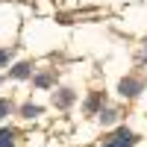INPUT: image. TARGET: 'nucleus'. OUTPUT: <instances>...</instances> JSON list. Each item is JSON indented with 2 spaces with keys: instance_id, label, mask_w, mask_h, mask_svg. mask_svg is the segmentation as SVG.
I'll use <instances>...</instances> for the list:
<instances>
[{
  "instance_id": "8",
  "label": "nucleus",
  "mask_w": 147,
  "mask_h": 147,
  "mask_svg": "<svg viewBox=\"0 0 147 147\" xmlns=\"http://www.w3.org/2000/svg\"><path fill=\"white\" fill-rule=\"evenodd\" d=\"M6 59H9V56H6V50H0V65H6Z\"/></svg>"
},
{
  "instance_id": "3",
  "label": "nucleus",
  "mask_w": 147,
  "mask_h": 147,
  "mask_svg": "<svg viewBox=\"0 0 147 147\" xmlns=\"http://www.w3.org/2000/svg\"><path fill=\"white\" fill-rule=\"evenodd\" d=\"M0 147H12V129H0Z\"/></svg>"
},
{
  "instance_id": "4",
  "label": "nucleus",
  "mask_w": 147,
  "mask_h": 147,
  "mask_svg": "<svg viewBox=\"0 0 147 147\" xmlns=\"http://www.w3.org/2000/svg\"><path fill=\"white\" fill-rule=\"evenodd\" d=\"M12 74H15L18 80H24V77H30V65H15V71H12Z\"/></svg>"
},
{
  "instance_id": "1",
  "label": "nucleus",
  "mask_w": 147,
  "mask_h": 147,
  "mask_svg": "<svg viewBox=\"0 0 147 147\" xmlns=\"http://www.w3.org/2000/svg\"><path fill=\"white\" fill-rule=\"evenodd\" d=\"M103 147H132V132H127V129H118L112 138H109Z\"/></svg>"
},
{
  "instance_id": "5",
  "label": "nucleus",
  "mask_w": 147,
  "mask_h": 147,
  "mask_svg": "<svg viewBox=\"0 0 147 147\" xmlns=\"http://www.w3.org/2000/svg\"><path fill=\"white\" fill-rule=\"evenodd\" d=\"M71 100H74V94H62V97H59V94H56V106H59V103H62V106H68Z\"/></svg>"
},
{
  "instance_id": "7",
  "label": "nucleus",
  "mask_w": 147,
  "mask_h": 147,
  "mask_svg": "<svg viewBox=\"0 0 147 147\" xmlns=\"http://www.w3.org/2000/svg\"><path fill=\"white\" fill-rule=\"evenodd\" d=\"M9 109H12V106H9V100H0V118H3V115L9 112Z\"/></svg>"
},
{
  "instance_id": "2",
  "label": "nucleus",
  "mask_w": 147,
  "mask_h": 147,
  "mask_svg": "<svg viewBox=\"0 0 147 147\" xmlns=\"http://www.w3.org/2000/svg\"><path fill=\"white\" fill-rule=\"evenodd\" d=\"M136 88H141V80H124L121 82V91L124 94H138Z\"/></svg>"
},
{
  "instance_id": "6",
  "label": "nucleus",
  "mask_w": 147,
  "mask_h": 147,
  "mask_svg": "<svg viewBox=\"0 0 147 147\" xmlns=\"http://www.w3.org/2000/svg\"><path fill=\"white\" fill-rule=\"evenodd\" d=\"M24 115H27V118H35V115H38V106H24Z\"/></svg>"
}]
</instances>
